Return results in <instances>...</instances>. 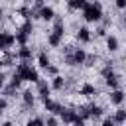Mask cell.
Returning <instances> with one entry per match:
<instances>
[{"label":"cell","instance_id":"5b68a950","mask_svg":"<svg viewBox=\"0 0 126 126\" xmlns=\"http://www.w3.org/2000/svg\"><path fill=\"white\" fill-rule=\"evenodd\" d=\"M16 57H18L20 61H32V57H33V49H32L30 45H20L18 51H16Z\"/></svg>","mask_w":126,"mask_h":126},{"label":"cell","instance_id":"f546056e","mask_svg":"<svg viewBox=\"0 0 126 126\" xmlns=\"http://www.w3.org/2000/svg\"><path fill=\"white\" fill-rule=\"evenodd\" d=\"M100 126H116V122H114V118H104Z\"/></svg>","mask_w":126,"mask_h":126},{"label":"cell","instance_id":"83f0119b","mask_svg":"<svg viewBox=\"0 0 126 126\" xmlns=\"http://www.w3.org/2000/svg\"><path fill=\"white\" fill-rule=\"evenodd\" d=\"M73 126H85V118H83V116L79 114V116H77V118L73 120Z\"/></svg>","mask_w":126,"mask_h":126},{"label":"cell","instance_id":"d6a6232c","mask_svg":"<svg viewBox=\"0 0 126 126\" xmlns=\"http://www.w3.org/2000/svg\"><path fill=\"white\" fill-rule=\"evenodd\" d=\"M2 126H14V122H10V120H6V122H4Z\"/></svg>","mask_w":126,"mask_h":126},{"label":"cell","instance_id":"484cf974","mask_svg":"<svg viewBox=\"0 0 126 126\" xmlns=\"http://www.w3.org/2000/svg\"><path fill=\"white\" fill-rule=\"evenodd\" d=\"M45 126H59V120L55 118V114H49L45 118Z\"/></svg>","mask_w":126,"mask_h":126},{"label":"cell","instance_id":"8992f818","mask_svg":"<svg viewBox=\"0 0 126 126\" xmlns=\"http://www.w3.org/2000/svg\"><path fill=\"white\" fill-rule=\"evenodd\" d=\"M110 104H114V106H120L124 100H126V94H124V91H120V89H114L112 93H110Z\"/></svg>","mask_w":126,"mask_h":126},{"label":"cell","instance_id":"8fae6325","mask_svg":"<svg viewBox=\"0 0 126 126\" xmlns=\"http://www.w3.org/2000/svg\"><path fill=\"white\" fill-rule=\"evenodd\" d=\"M39 18L43 22H51V20H55V10L51 6H43V8H39Z\"/></svg>","mask_w":126,"mask_h":126},{"label":"cell","instance_id":"e0dca14e","mask_svg":"<svg viewBox=\"0 0 126 126\" xmlns=\"http://www.w3.org/2000/svg\"><path fill=\"white\" fill-rule=\"evenodd\" d=\"M106 49H108L110 53L118 51V37H116V35H106Z\"/></svg>","mask_w":126,"mask_h":126},{"label":"cell","instance_id":"7c38bea8","mask_svg":"<svg viewBox=\"0 0 126 126\" xmlns=\"http://www.w3.org/2000/svg\"><path fill=\"white\" fill-rule=\"evenodd\" d=\"M89 4H91L89 0H67V8L73 10V12L75 10H85Z\"/></svg>","mask_w":126,"mask_h":126},{"label":"cell","instance_id":"4316f807","mask_svg":"<svg viewBox=\"0 0 126 126\" xmlns=\"http://www.w3.org/2000/svg\"><path fill=\"white\" fill-rule=\"evenodd\" d=\"M6 108H8V96H6V94H2V98H0V110H2V112H6Z\"/></svg>","mask_w":126,"mask_h":126},{"label":"cell","instance_id":"cb8c5ba5","mask_svg":"<svg viewBox=\"0 0 126 126\" xmlns=\"http://www.w3.org/2000/svg\"><path fill=\"white\" fill-rule=\"evenodd\" d=\"M51 32H55V33H59V35L63 37V33H65V24H63V20H55V26H53Z\"/></svg>","mask_w":126,"mask_h":126},{"label":"cell","instance_id":"ba28073f","mask_svg":"<svg viewBox=\"0 0 126 126\" xmlns=\"http://www.w3.org/2000/svg\"><path fill=\"white\" fill-rule=\"evenodd\" d=\"M35 85H37V94L41 96V100L49 98V93H51V85H49L47 81H39V83H35Z\"/></svg>","mask_w":126,"mask_h":126},{"label":"cell","instance_id":"4fadbf2b","mask_svg":"<svg viewBox=\"0 0 126 126\" xmlns=\"http://www.w3.org/2000/svg\"><path fill=\"white\" fill-rule=\"evenodd\" d=\"M77 39H79L81 43H89V41H91V30H89L87 26L79 28V30H77Z\"/></svg>","mask_w":126,"mask_h":126},{"label":"cell","instance_id":"4dcf8cb0","mask_svg":"<svg viewBox=\"0 0 126 126\" xmlns=\"http://www.w3.org/2000/svg\"><path fill=\"white\" fill-rule=\"evenodd\" d=\"M45 71H47V73H49L51 77H55V75H57V67H55V65H49V67H47Z\"/></svg>","mask_w":126,"mask_h":126},{"label":"cell","instance_id":"277c9868","mask_svg":"<svg viewBox=\"0 0 126 126\" xmlns=\"http://www.w3.org/2000/svg\"><path fill=\"white\" fill-rule=\"evenodd\" d=\"M43 108L47 110V112H51V114H57V116H61V112H63V104L61 102H55V100H51V98H45L43 100Z\"/></svg>","mask_w":126,"mask_h":126},{"label":"cell","instance_id":"7402d4cb","mask_svg":"<svg viewBox=\"0 0 126 126\" xmlns=\"http://www.w3.org/2000/svg\"><path fill=\"white\" fill-rule=\"evenodd\" d=\"M112 118H114L116 124H124V122H126V110H124V108H118V110L114 112Z\"/></svg>","mask_w":126,"mask_h":126},{"label":"cell","instance_id":"f1b7e54d","mask_svg":"<svg viewBox=\"0 0 126 126\" xmlns=\"http://www.w3.org/2000/svg\"><path fill=\"white\" fill-rule=\"evenodd\" d=\"M114 6H116L118 10H124V8H126V0H114Z\"/></svg>","mask_w":126,"mask_h":126},{"label":"cell","instance_id":"30bf717a","mask_svg":"<svg viewBox=\"0 0 126 126\" xmlns=\"http://www.w3.org/2000/svg\"><path fill=\"white\" fill-rule=\"evenodd\" d=\"M79 94H81V96H94V94H98V91H96L94 85H91V83H83L81 89H79Z\"/></svg>","mask_w":126,"mask_h":126},{"label":"cell","instance_id":"d6986e66","mask_svg":"<svg viewBox=\"0 0 126 126\" xmlns=\"http://www.w3.org/2000/svg\"><path fill=\"white\" fill-rule=\"evenodd\" d=\"M22 100H24L26 106H33V104H35V94H33L32 91H24V93H22Z\"/></svg>","mask_w":126,"mask_h":126},{"label":"cell","instance_id":"ac0fdd59","mask_svg":"<svg viewBox=\"0 0 126 126\" xmlns=\"http://www.w3.org/2000/svg\"><path fill=\"white\" fill-rule=\"evenodd\" d=\"M37 65H39L41 69H47V67L51 65V59H49V55H47L45 51H41V53L37 55Z\"/></svg>","mask_w":126,"mask_h":126},{"label":"cell","instance_id":"2e32d148","mask_svg":"<svg viewBox=\"0 0 126 126\" xmlns=\"http://www.w3.org/2000/svg\"><path fill=\"white\" fill-rule=\"evenodd\" d=\"M51 89H53V91H63V89H65V79H63L61 75L51 77Z\"/></svg>","mask_w":126,"mask_h":126},{"label":"cell","instance_id":"6da1fadb","mask_svg":"<svg viewBox=\"0 0 126 126\" xmlns=\"http://www.w3.org/2000/svg\"><path fill=\"white\" fill-rule=\"evenodd\" d=\"M14 73L20 75V77H22L24 81H28V83H39V81H41V79H39V73L30 65V61H20V63L16 65Z\"/></svg>","mask_w":126,"mask_h":126},{"label":"cell","instance_id":"836d02e7","mask_svg":"<svg viewBox=\"0 0 126 126\" xmlns=\"http://www.w3.org/2000/svg\"><path fill=\"white\" fill-rule=\"evenodd\" d=\"M124 22H126V20H124Z\"/></svg>","mask_w":126,"mask_h":126},{"label":"cell","instance_id":"44dd1931","mask_svg":"<svg viewBox=\"0 0 126 126\" xmlns=\"http://www.w3.org/2000/svg\"><path fill=\"white\" fill-rule=\"evenodd\" d=\"M16 41H18V45H28L30 35L24 33V32H20V30H16Z\"/></svg>","mask_w":126,"mask_h":126},{"label":"cell","instance_id":"5bb4252c","mask_svg":"<svg viewBox=\"0 0 126 126\" xmlns=\"http://www.w3.org/2000/svg\"><path fill=\"white\" fill-rule=\"evenodd\" d=\"M61 39H63V37H61L59 33H55V32H49V33H47V45H49V47H59V45H61Z\"/></svg>","mask_w":126,"mask_h":126},{"label":"cell","instance_id":"52a82bcc","mask_svg":"<svg viewBox=\"0 0 126 126\" xmlns=\"http://www.w3.org/2000/svg\"><path fill=\"white\" fill-rule=\"evenodd\" d=\"M71 53H73V61H75V65H83V63H87V59H89L87 51H85V49H81V47L73 49Z\"/></svg>","mask_w":126,"mask_h":126},{"label":"cell","instance_id":"603a6c76","mask_svg":"<svg viewBox=\"0 0 126 126\" xmlns=\"http://www.w3.org/2000/svg\"><path fill=\"white\" fill-rule=\"evenodd\" d=\"M18 30L24 32V33H28V35H32V32H33V24H32V20H24V24H22Z\"/></svg>","mask_w":126,"mask_h":126},{"label":"cell","instance_id":"7a4b0ae2","mask_svg":"<svg viewBox=\"0 0 126 126\" xmlns=\"http://www.w3.org/2000/svg\"><path fill=\"white\" fill-rule=\"evenodd\" d=\"M83 20L93 24V22H100L102 20V6L100 2H91L85 10H83Z\"/></svg>","mask_w":126,"mask_h":126},{"label":"cell","instance_id":"3957f363","mask_svg":"<svg viewBox=\"0 0 126 126\" xmlns=\"http://www.w3.org/2000/svg\"><path fill=\"white\" fill-rule=\"evenodd\" d=\"M18 41H16V33L12 32H2V37H0V49L2 51H10V47H14Z\"/></svg>","mask_w":126,"mask_h":126},{"label":"cell","instance_id":"d4e9b609","mask_svg":"<svg viewBox=\"0 0 126 126\" xmlns=\"http://www.w3.org/2000/svg\"><path fill=\"white\" fill-rule=\"evenodd\" d=\"M26 126H45V120L43 118H30L26 122Z\"/></svg>","mask_w":126,"mask_h":126},{"label":"cell","instance_id":"9a60e30c","mask_svg":"<svg viewBox=\"0 0 126 126\" xmlns=\"http://www.w3.org/2000/svg\"><path fill=\"white\" fill-rule=\"evenodd\" d=\"M104 83H106V87H110L112 91L120 87V81H118V77L114 75V71H112V73H108V75L104 77Z\"/></svg>","mask_w":126,"mask_h":126},{"label":"cell","instance_id":"1f68e13d","mask_svg":"<svg viewBox=\"0 0 126 126\" xmlns=\"http://www.w3.org/2000/svg\"><path fill=\"white\" fill-rule=\"evenodd\" d=\"M96 35L104 37V35H106V30H104V28H98V30H96Z\"/></svg>","mask_w":126,"mask_h":126},{"label":"cell","instance_id":"ffe728a7","mask_svg":"<svg viewBox=\"0 0 126 126\" xmlns=\"http://www.w3.org/2000/svg\"><path fill=\"white\" fill-rule=\"evenodd\" d=\"M89 112H91V118H100L104 114V108L98 104H93V106H89Z\"/></svg>","mask_w":126,"mask_h":126},{"label":"cell","instance_id":"9c48e42d","mask_svg":"<svg viewBox=\"0 0 126 126\" xmlns=\"http://www.w3.org/2000/svg\"><path fill=\"white\" fill-rule=\"evenodd\" d=\"M79 116V112L75 110V108H63V112H61V120H63V124H73V120Z\"/></svg>","mask_w":126,"mask_h":126}]
</instances>
